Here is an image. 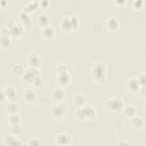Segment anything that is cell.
<instances>
[{
    "label": "cell",
    "instance_id": "obj_3",
    "mask_svg": "<svg viewBox=\"0 0 146 146\" xmlns=\"http://www.w3.org/2000/svg\"><path fill=\"white\" fill-rule=\"evenodd\" d=\"M30 145H40V141H39L38 140V139H31L30 141H29V144Z\"/></svg>",
    "mask_w": 146,
    "mask_h": 146
},
{
    "label": "cell",
    "instance_id": "obj_1",
    "mask_svg": "<svg viewBox=\"0 0 146 146\" xmlns=\"http://www.w3.org/2000/svg\"><path fill=\"white\" fill-rule=\"evenodd\" d=\"M4 142L7 145H21L22 144L21 143V141L17 140L14 137V136H11V135H7L6 136Z\"/></svg>",
    "mask_w": 146,
    "mask_h": 146
},
{
    "label": "cell",
    "instance_id": "obj_2",
    "mask_svg": "<svg viewBox=\"0 0 146 146\" xmlns=\"http://www.w3.org/2000/svg\"><path fill=\"white\" fill-rule=\"evenodd\" d=\"M56 142L59 145H66L69 142V137L64 134H60L56 136Z\"/></svg>",
    "mask_w": 146,
    "mask_h": 146
}]
</instances>
